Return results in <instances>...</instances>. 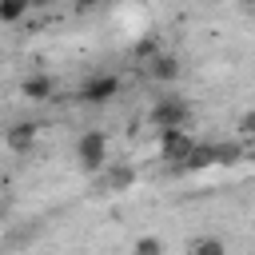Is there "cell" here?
<instances>
[{"label": "cell", "instance_id": "obj_1", "mask_svg": "<svg viewBox=\"0 0 255 255\" xmlns=\"http://www.w3.org/2000/svg\"><path fill=\"white\" fill-rule=\"evenodd\" d=\"M76 159H80L84 171L108 167V135H104V131H84V135L76 139Z\"/></svg>", "mask_w": 255, "mask_h": 255}, {"label": "cell", "instance_id": "obj_2", "mask_svg": "<svg viewBox=\"0 0 255 255\" xmlns=\"http://www.w3.org/2000/svg\"><path fill=\"white\" fill-rule=\"evenodd\" d=\"M191 147H195V139H191L187 128H159V159L183 167V159L191 155Z\"/></svg>", "mask_w": 255, "mask_h": 255}, {"label": "cell", "instance_id": "obj_3", "mask_svg": "<svg viewBox=\"0 0 255 255\" xmlns=\"http://www.w3.org/2000/svg\"><path fill=\"white\" fill-rule=\"evenodd\" d=\"M155 128H183L187 120H191V108L179 100V96H159L155 104H151V116H147Z\"/></svg>", "mask_w": 255, "mask_h": 255}, {"label": "cell", "instance_id": "obj_4", "mask_svg": "<svg viewBox=\"0 0 255 255\" xmlns=\"http://www.w3.org/2000/svg\"><path fill=\"white\" fill-rule=\"evenodd\" d=\"M120 96V76H92V80H84V88H80V100L84 104H108V100H116Z\"/></svg>", "mask_w": 255, "mask_h": 255}, {"label": "cell", "instance_id": "obj_5", "mask_svg": "<svg viewBox=\"0 0 255 255\" xmlns=\"http://www.w3.org/2000/svg\"><path fill=\"white\" fill-rule=\"evenodd\" d=\"M36 135H40V128H36L32 120H16V124L4 131V143H8V151H16V155H28V151L36 147Z\"/></svg>", "mask_w": 255, "mask_h": 255}, {"label": "cell", "instance_id": "obj_6", "mask_svg": "<svg viewBox=\"0 0 255 255\" xmlns=\"http://www.w3.org/2000/svg\"><path fill=\"white\" fill-rule=\"evenodd\" d=\"M147 76H151L155 84H171V80L179 76V60H175L171 52H155V56L147 60Z\"/></svg>", "mask_w": 255, "mask_h": 255}, {"label": "cell", "instance_id": "obj_7", "mask_svg": "<svg viewBox=\"0 0 255 255\" xmlns=\"http://www.w3.org/2000/svg\"><path fill=\"white\" fill-rule=\"evenodd\" d=\"M20 92H24L28 100H52L56 80H52V76H44V72H36V76H28V80L20 84Z\"/></svg>", "mask_w": 255, "mask_h": 255}, {"label": "cell", "instance_id": "obj_8", "mask_svg": "<svg viewBox=\"0 0 255 255\" xmlns=\"http://www.w3.org/2000/svg\"><path fill=\"white\" fill-rule=\"evenodd\" d=\"M211 163H215V143H195L191 155L183 159L187 171H203V167H211Z\"/></svg>", "mask_w": 255, "mask_h": 255}, {"label": "cell", "instance_id": "obj_9", "mask_svg": "<svg viewBox=\"0 0 255 255\" xmlns=\"http://www.w3.org/2000/svg\"><path fill=\"white\" fill-rule=\"evenodd\" d=\"M131 183H135V167H131V163L108 167V191H128Z\"/></svg>", "mask_w": 255, "mask_h": 255}, {"label": "cell", "instance_id": "obj_10", "mask_svg": "<svg viewBox=\"0 0 255 255\" xmlns=\"http://www.w3.org/2000/svg\"><path fill=\"white\" fill-rule=\"evenodd\" d=\"M243 155H247V151H243L239 139H223V143H215V163H223V167H235Z\"/></svg>", "mask_w": 255, "mask_h": 255}, {"label": "cell", "instance_id": "obj_11", "mask_svg": "<svg viewBox=\"0 0 255 255\" xmlns=\"http://www.w3.org/2000/svg\"><path fill=\"white\" fill-rule=\"evenodd\" d=\"M28 8H32V0H0V24H16Z\"/></svg>", "mask_w": 255, "mask_h": 255}, {"label": "cell", "instance_id": "obj_12", "mask_svg": "<svg viewBox=\"0 0 255 255\" xmlns=\"http://www.w3.org/2000/svg\"><path fill=\"white\" fill-rule=\"evenodd\" d=\"M135 255H163V239H155V235H143V239H135V247H131Z\"/></svg>", "mask_w": 255, "mask_h": 255}, {"label": "cell", "instance_id": "obj_13", "mask_svg": "<svg viewBox=\"0 0 255 255\" xmlns=\"http://www.w3.org/2000/svg\"><path fill=\"white\" fill-rule=\"evenodd\" d=\"M191 255H223V239H195Z\"/></svg>", "mask_w": 255, "mask_h": 255}, {"label": "cell", "instance_id": "obj_14", "mask_svg": "<svg viewBox=\"0 0 255 255\" xmlns=\"http://www.w3.org/2000/svg\"><path fill=\"white\" fill-rule=\"evenodd\" d=\"M155 52H159V40H151V36H147V40H139V44H135V56H139V60H151V56H155Z\"/></svg>", "mask_w": 255, "mask_h": 255}, {"label": "cell", "instance_id": "obj_15", "mask_svg": "<svg viewBox=\"0 0 255 255\" xmlns=\"http://www.w3.org/2000/svg\"><path fill=\"white\" fill-rule=\"evenodd\" d=\"M239 131H243V135H255V108L239 116Z\"/></svg>", "mask_w": 255, "mask_h": 255}, {"label": "cell", "instance_id": "obj_16", "mask_svg": "<svg viewBox=\"0 0 255 255\" xmlns=\"http://www.w3.org/2000/svg\"><path fill=\"white\" fill-rule=\"evenodd\" d=\"M72 4H76V12H88V8H96L100 0H72Z\"/></svg>", "mask_w": 255, "mask_h": 255}, {"label": "cell", "instance_id": "obj_17", "mask_svg": "<svg viewBox=\"0 0 255 255\" xmlns=\"http://www.w3.org/2000/svg\"><path fill=\"white\" fill-rule=\"evenodd\" d=\"M48 4H52V0H32V8H48Z\"/></svg>", "mask_w": 255, "mask_h": 255}, {"label": "cell", "instance_id": "obj_18", "mask_svg": "<svg viewBox=\"0 0 255 255\" xmlns=\"http://www.w3.org/2000/svg\"><path fill=\"white\" fill-rule=\"evenodd\" d=\"M0 223H4V203H0Z\"/></svg>", "mask_w": 255, "mask_h": 255}, {"label": "cell", "instance_id": "obj_19", "mask_svg": "<svg viewBox=\"0 0 255 255\" xmlns=\"http://www.w3.org/2000/svg\"><path fill=\"white\" fill-rule=\"evenodd\" d=\"M239 4H247V8H251V4H255V0H239Z\"/></svg>", "mask_w": 255, "mask_h": 255}, {"label": "cell", "instance_id": "obj_20", "mask_svg": "<svg viewBox=\"0 0 255 255\" xmlns=\"http://www.w3.org/2000/svg\"><path fill=\"white\" fill-rule=\"evenodd\" d=\"M251 163H255V151H251Z\"/></svg>", "mask_w": 255, "mask_h": 255}]
</instances>
